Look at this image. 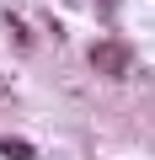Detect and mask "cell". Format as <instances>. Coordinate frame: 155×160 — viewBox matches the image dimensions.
Listing matches in <instances>:
<instances>
[{"label": "cell", "instance_id": "1", "mask_svg": "<svg viewBox=\"0 0 155 160\" xmlns=\"http://www.w3.org/2000/svg\"><path fill=\"white\" fill-rule=\"evenodd\" d=\"M91 64H96L102 75H123V69H128V48H123V43H96V48H91Z\"/></svg>", "mask_w": 155, "mask_h": 160}, {"label": "cell", "instance_id": "2", "mask_svg": "<svg viewBox=\"0 0 155 160\" xmlns=\"http://www.w3.org/2000/svg\"><path fill=\"white\" fill-rule=\"evenodd\" d=\"M0 155H11V160H32V144H27V139H0Z\"/></svg>", "mask_w": 155, "mask_h": 160}]
</instances>
